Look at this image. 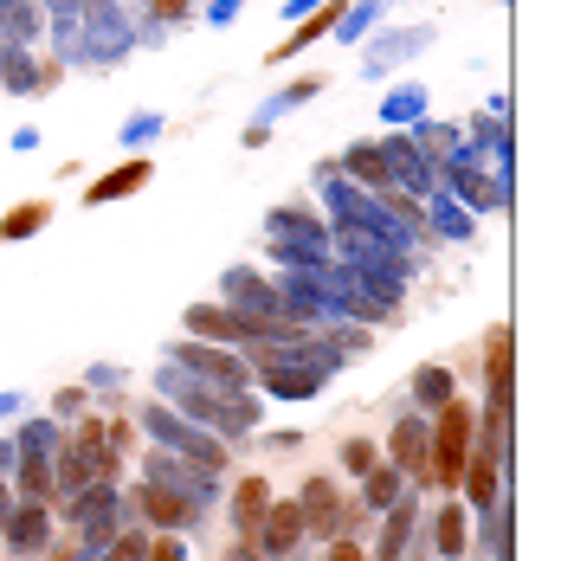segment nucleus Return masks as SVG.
Wrapping results in <instances>:
<instances>
[{
	"instance_id": "obj_12",
	"label": "nucleus",
	"mask_w": 561,
	"mask_h": 561,
	"mask_svg": "<svg viewBox=\"0 0 561 561\" xmlns=\"http://www.w3.org/2000/svg\"><path fill=\"white\" fill-rule=\"evenodd\" d=\"M53 504H33V497H13L7 510V523H0V542H7V556L13 561H33L53 549Z\"/></svg>"
},
{
	"instance_id": "obj_59",
	"label": "nucleus",
	"mask_w": 561,
	"mask_h": 561,
	"mask_svg": "<svg viewBox=\"0 0 561 561\" xmlns=\"http://www.w3.org/2000/svg\"><path fill=\"white\" fill-rule=\"evenodd\" d=\"M317 561H323V556H317Z\"/></svg>"
},
{
	"instance_id": "obj_54",
	"label": "nucleus",
	"mask_w": 561,
	"mask_h": 561,
	"mask_svg": "<svg viewBox=\"0 0 561 561\" xmlns=\"http://www.w3.org/2000/svg\"><path fill=\"white\" fill-rule=\"evenodd\" d=\"M226 561H259V549H252V542H245V536H239V542H232V549H226Z\"/></svg>"
},
{
	"instance_id": "obj_37",
	"label": "nucleus",
	"mask_w": 561,
	"mask_h": 561,
	"mask_svg": "<svg viewBox=\"0 0 561 561\" xmlns=\"http://www.w3.org/2000/svg\"><path fill=\"white\" fill-rule=\"evenodd\" d=\"M7 478L20 484V497H33V504H58L53 458H13V471H7Z\"/></svg>"
},
{
	"instance_id": "obj_32",
	"label": "nucleus",
	"mask_w": 561,
	"mask_h": 561,
	"mask_svg": "<svg viewBox=\"0 0 561 561\" xmlns=\"http://www.w3.org/2000/svg\"><path fill=\"white\" fill-rule=\"evenodd\" d=\"M426 111H433V91L426 84H393V91H381V123L388 129H407V123H420Z\"/></svg>"
},
{
	"instance_id": "obj_44",
	"label": "nucleus",
	"mask_w": 561,
	"mask_h": 561,
	"mask_svg": "<svg viewBox=\"0 0 561 561\" xmlns=\"http://www.w3.org/2000/svg\"><path fill=\"white\" fill-rule=\"evenodd\" d=\"M123 388H129V368H116V362H98L84 375V393H123Z\"/></svg>"
},
{
	"instance_id": "obj_36",
	"label": "nucleus",
	"mask_w": 561,
	"mask_h": 561,
	"mask_svg": "<svg viewBox=\"0 0 561 561\" xmlns=\"http://www.w3.org/2000/svg\"><path fill=\"white\" fill-rule=\"evenodd\" d=\"M310 98H323V78H297V84H284V91H272V98H265V104H259V116H252V123H265V129H272V123H278V116L304 111V104H310Z\"/></svg>"
},
{
	"instance_id": "obj_16",
	"label": "nucleus",
	"mask_w": 561,
	"mask_h": 561,
	"mask_svg": "<svg viewBox=\"0 0 561 561\" xmlns=\"http://www.w3.org/2000/svg\"><path fill=\"white\" fill-rule=\"evenodd\" d=\"M252 549H259V561H290L297 549H304V510H297V497H272V510L259 516V529L245 536Z\"/></svg>"
},
{
	"instance_id": "obj_11",
	"label": "nucleus",
	"mask_w": 561,
	"mask_h": 561,
	"mask_svg": "<svg viewBox=\"0 0 561 561\" xmlns=\"http://www.w3.org/2000/svg\"><path fill=\"white\" fill-rule=\"evenodd\" d=\"M375 149H381V174H388V187L413 194V201H426V194L439 187V162H426V156L407 142V129H381Z\"/></svg>"
},
{
	"instance_id": "obj_24",
	"label": "nucleus",
	"mask_w": 561,
	"mask_h": 561,
	"mask_svg": "<svg viewBox=\"0 0 561 561\" xmlns=\"http://www.w3.org/2000/svg\"><path fill=\"white\" fill-rule=\"evenodd\" d=\"M420 207H426V232H433V245H471V239H478V214H465L446 187H433Z\"/></svg>"
},
{
	"instance_id": "obj_27",
	"label": "nucleus",
	"mask_w": 561,
	"mask_h": 561,
	"mask_svg": "<svg viewBox=\"0 0 561 561\" xmlns=\"http://www.w3.org/2000/svg\"><path fill=\"white\" fill-rule=\"evenodd\" d=\"M272 497H278V491H272V478H239V484L226 491V523H232L239 536H252V529H259V516L272 510Z\"/></svg>"
},
{
	"instance_id": "obj_26",
	"label": "nucleus",
	"mask_w": 561,
	"mask_h": 561,
	"mask_svg": "<svg viewBox=\"0 0 561 561\" xmlns=\"http://www.w3.org/2000/svg\"><path fill=\"white\" fill-rule=\"evenodd\" d=\"M336 20H342V0H323V7H317V13H304V20L290 26V39H278L265 58H272V65H284V58H297V53H310V46H323V39L336 33Z\"/></svg>"
},
{
	"instance_id": "obj_31",
	"label": "nucleus",
	"mask_w": 561,
	"mask_h": 561,
	"mask_svg": "<svg viewBox=\"0 0 561 561\" xmlns=\"http://www.w3.org/2000/svg\"><path fill=\"white\" fill-rule=\"evenodd\" d=\"M407 142H413L426 162H446L451 149L465 142V129H458V123H439V116H420V123H407Z\"/></svg>"
},
{
	"instance_id": "obj_8",
	"label": "nucleus",
	"mask_w": 561,
	"mask_h": 561,
	"mask_svg": "<svg viewBox=\"0 0 561 561\" xmlns=\"http://www.w3.org/2000/svg\"><path fill=\"white\" fill-rule=\"evenodd\" d=\"M220 304L232 317H245V323H290L278 310V284L272 272H259V265H226L220 272ZM304 330V323H297Z\"/></svg>"
},
{
	"instance_id": "obj_20",
	"label": "nucleus",
	"mask_w": 561,
	"mask_h": 561,
	"mask_svg": "<svg viewBox=\"0 0 561 561\" xmlns=\"http://www.w3.org/2000/svg\"><path fill=\"white\" fill-rule=\"evenodd\" d=\"M310 181H317V201H323V220H330V226L362 220V207H368V187H355V181L336 169V156H330V162H317V169H310Z\"/></svg>"
},
{
	"instance_id": "obj_49",
	"label": "nucleus",
	"mask_w": 561,
	"mask_h": 561,
	"mask_svg": "<svg viewBox=\"0 0 561 561\" xmlns=\"http://www.w3.org/2000/svg\"><path fill=\"white\" fill-rule=\"evenodd\" d=\"M104 439H111V451H116V458H123V451L136 446V426H129V420L116 413V420H104Z\"/></svg>"
},
{
	"instance_id": "obj_29",
	"label": "nucleus",
	"mask_w": 561,
	"mask_h": 561,
	"mask_svg": "<svg viewBox=\"0 0 561 561\" xmlns=\"http://www.w3.org/2000/svg\"><path fill=\"white\" fill-rule=\"evenodd\" d=\"M407 393H413V413H439L451 393H458V375H451L446 362H420L413 381H407Z\"/></svg>"
},
{
	"instance_id": "obj_55",
	"label": "nucleus",
	"mask_w": 561,
	"mask_h": 561,
	"mask_svg": "<svg viewBox=\"0 0 561 561\" xmlns=\"http://www.w3.org/2000/svg\"><path fill=\"white\" fill-rule=\"evenodd\" d=\"M13 458H20V451H13V439H0V478L13 471Z\"/></svg>"
},
{
	"instance_id": "obj_53",
	"label": "nucleus",
	"mask_w": 561,
	"mask_h": 561,
	"mask_svg": "<svg viewBox=\"0 0 561 561\" xmlns=\"http://www.w3.org/2000/svg\"><path fill=\"white\" fill-rule=\"evenodd\" d=\"M317 7H323V0H278L284 20H304V13H317Z\"/></svg>"
},
{
	"instance_id": "obj_2",
	"label": "nucleus",
	"mask_w": 561,
	"mask_h": 561,
	"mask_svg": "<svg viewBox=\"0 0 561 561\" xmlns=\"http://www.w3.org/2000/svg\"><path fill=\"white\" fill-rule=\"evenodd\" d=\"M439 187H446L451 201L465 207V214H510V169H497L484 149H471V142H458L446 162H439Z\"/></svg>"
},
{
	"instance_id": "obj_25",
	"label": "nucleus",
	"mask_w": 561,
	"mask_h": 561,
	"mask_svg": "<svg viewBox=\"0 0 561 561\" xmlns=\"http://www.w3.org/2000/svg\"><path fill=\"white\" fill-rule=\"evenodd\" d=\"M426 549L439 561H465L471 549V510L465 504H439L433 510V523H426Z\"/></svg>"
},
{
	"instance_id": "obj_51",
	"label": "nucleus",
	"mask_w": 561,
	"mask_h": 561,
	"mask_svg": "<svg viewBox=\"0 0 561 561\" xmlns=\"http://www.w3.org/2000/svg\"><path fill=\"white\" fill-rule=\"evenodd\" d=\"M26 413V393L20 388H0V420H20Z\"/></svg>"
},
{
	"instance_id": "obj_35",
	"label": "nucleus",
	"mask_w": 561,
	"mask_h": 561,
	"mask_svg": "<svg viewBox=\"0 0 561 561\" xmlns=\"http://www.w3.org/2000/svg\"><path fill=\"white\" fill-rule=\"evenodd\" d=\"M0 39L39 46V39H46V13H39L33 0H0Z\"/></svg>"
},
{
	"instance_id": "obj_46",
	"label": "nucleus",
	"mask_w": 561,
	"mask_h": 561,
	"mask_svg": "<svg viewBox=\"0 0 561 561\" xmlns=\"http://www.w3.org/2000/svg\"><path fill=\"white\" fill-rule=\"evenodd\" d=\"M149 13L169 20V26H187V20H194V0H149Z\"/></svg>"
},
{
	"instance_id": "obj_50",
	"label": "nucleus",
	"mask_w": 561,
	"mask_h": 561,
	"mask_svg": "<svg viewBox=\"0 0 561 561\" xmlns=\"http://www.w3.org/2000/svg\"><path fill=\"white\" fill-rule=\"evenodd\" d=\"M323 561H368V556H362L348 536H336V542H323Z\"/></svg>"
},
{
	"instance_id": "obj_17",
	"label": "nucleus",
	"mask_w": 561,
	"mask_h": 561,
	"mask_svg": "<svg viewBox=\"0 0 561 561\" xmlns=\"http://www.w3.org/2000/svg\"><path fill=\"white\" fill-rule=\"evenodd\" d=\"M458 491H465L458 504L471 510V516H484V510H497V504H504L510 471H504V465H497V458H491L484 446H478V439H471V458H465V471H458Z\"/></svg>"
},
{
	"instance_id": "obj_22",
	"label": "nucleus",
	"mask_w": 561,
	"mask_h": 561,
	"mask_svg": "<svg viewBox=\"0 0 561 561\" xmlns=\"http://www.w3.org/2000/svg\"><path fill=\"white\" fill-rule=\"evenodd\" d=\"M149 181H156V162H149V156H123L111 174H98V181L84 187V207H116V201L142 194Z\"/></svg>"
},
{
	"instance_id": "obj_39",
	"label": "nucleus",
	"mask_w": 561,
	"mask_h": 561,
	"mask_svg": "<svg viewBox=\"0 0 561 561\" xmlns=\"http://www.w3.org/2000/svg\"><path fill=\"white\" fill-rule=\"evenodd\" d=\"M381 13H388L381 0H355V7H342V20H336V33H330V39H342V46H362V39L381 26Z\"/></svg>"
},
{
	"instance_id": "obj_28",
	"label": "nucleus",
	"mask_w": 561,
	"mask_h": 561,
	"mask_svg": "<svg viewBox=\"0 0 561 561\" xmlns=\"http://www.w3.org/2000/svg\"><path fill=\"white\" fill-rule=\"evenodd\" d=\"M478 549H484L491 561H516V504H510V491H504L497 510L478 516Z\"/></svg>"
},
{
	"instance_id": "obj_47",
	"label": "nucleus",
	"mask_w": 561,
	"mask_h": 561,
	"mask_svg": "<svg viewBox=\"0 0 561 561\" xmlns=\"http://www.w3.org/2000/svg\"><path fill=\"white\" fill-rule=\"evenodd\" d=\"M149 561H187V542H181V536H149Z\"/></svg>"
},
{
	"instance_id": "obj_56",
	"label": "nucleus",
	"mask_w": 561,
	"mask_h": 561,
	"mask_svg": "<svg viewBox=\"0 0 561 561\" xmlns=\"http://www.w3.org/2000/svg\"><path fill=\"white\" fill-rule=\"evenodd\" d=\"M33 7H39V13H71L78 0H33Z\"/></svg>"
},
{
	"instance_id": "obj_15",
	"label": "nucleus",
	"mask_w": 561,
	"mask_h": 561,
	"mask_svg": "<svg viewBox=\"0 0 561 561\" xmlns=\"http://www.w3.org/2000/svg\"><path fill=\"white\" fill-rule=\"evenodd\" d=\"M426 46H433V26H375V33L362 39V78H381L393 65L420 58Z\"/></svg>"
},
{
	"instance_id": "obj_43",
	"label": "nucleus",
	"mask_w": 561,
	"mask_h": 561,
	"mask_svg": "<svg viewBox=\"0 0 561 561\" xmlns=\"http://www.w3.org/2000/svg\"><path fill=\"white\" fill-rule=\"evenodd\" d=\"M84 407H91L84 381H71V388H58V393H53V420H58V426H71V420H78Z\"/></svg>"
},
{
	"instance_id": "obj_34",
	"label": "nucleus",
	"mask_w": 561,
	"mask_h": 561,
	"mask_svg": "<svg viewBox=\"0 0 561 561\" xmlns=\"http://www.w3.org/2000/svg\"><path fill=\"white\" fill-rule=\"evenodd\" d=\"M46 226H53V207H46V201H20V207L0 214V245H26V239H39Z\"/></svg>"
},
{
	"instance_id": "obj_38",
	"label": "nucleus",
	"mask_w": 561,
	"mask_h": 561,
	"mask_svg": "<svg viewBox=\"0 0 561 561\" xmlns=\"http://www.w3.org/2000/svg\"><path fill=\"white\" fill-rule=\"evenodd\" d=\"M400 491H407V478H400L388 458H381V465H375V471L362 478V516H381V510H388L393 497H400Z\"/></svg>"
},
{
	"instance_id": "obj_5",
	"label": "nucleus",
	"mask_w": 561,
	"mask_h": 561,
	"mask_svg": "<svg viewBox=\"0 0 561 561\" xmlns=\"http://www.w3.org/2000/svg\"><path fill=\"white\" fill-rule=\"evenodd\" d=\"M471 433H478V407L451 393L446 407L433 413V451H426V484H446L458 491V471L471 458Z\"/></svg>"
},
{
	"instance_id": "obj_4",
	"label": "nucleus",
	"mask_w": 561,
	"mask_h": 561,
	"mask_svg": "<svg viewBox=\"0 0 561 561\" xmlns=\"http://www.w3.org/2000/svg\"><path fill=\"white\" fill-rule=\"evenodd\" d=\"M142 433L156 439L162 451H174V458H194L201 471H214V478H226V439H214L207 426H194V420H181L174 407H162V400H149L142 407Z\"/></svg>"
},
{
	"instance_id": "obj_1",
	"label": "nucleus",
	"mask_w": 561,
	"mask_h": 561,
	"mask_svg": "<svg viewBox=\"0 0 561 561\" xmlns=\"http://www.w3.org/2000/svg\"><path fill=\"white\" fill-rule=\"evenodd\" d=\"M156 400L174 407L181 420L207 426V433L226 439V446H239V439H252V433L265 426V400H259L252 388H214V381H194V375L174 368V362L156 368Z\"/></svg>"
},
{
	"instance_id": "obj_52",
	"label": "nucleus",
	"mask_w": 561,
	"mask_h": 561,
	"mask_svg": "<svg viewBox=\"0 0 561 561\" xmlns=\"http://www.w3.org/2000/svg\"><path fill=\"white\" fill-rule=\"evenodd\" d=\"M26 149H39V129H33V123L13 129V156H26Z\"/></svg>"
},
{
	"instance_id": "obj_3",
	"label": "nucleus",
	"mask_w": 561,
	"mask_h": 561,
	"mask_svg": "<svg viewBox=\"0 0 561 561\" xmlns=\"http://www.w3.org/2000/svg\"><path fill=\"white\" fill-rule=\"evenodd\" d=\"M78 46L84 71H116L136 53V13L123 0H78Z\"/></svg>"
},
{
	"instance_id": "obj_48",
	"label": "nucleus",
	"mask_w": 561,
	"mask_h": 561,
	"mask_svg": "<svg viewBox=\"0 0 561 561\" xmlns=\"http://www.w3.org/2000/svg\"><path fill=\"white\" fill-rule=\"evenodd\" d=\"M169 33H174V26H169V20H156V13H142V20H136V46H162Z\"/></svg>"
},
{
	"instance_id": "obj_30",
	"label": "nucleus",
	"mask_w": 561,
	"mask_h": 561,
	"mask_svg": "<svg viewBox=\"0 0 561 561\" xmlns=\"http://www.w3.org/2000/svg\"><path fill=\"white\" fill-rule=\"evenodd\" d=\"M58 446H65V426H58L53 413H26L20 433H13V451L20 458H58Z\"/></svg>"
},
{
	"instance_id": "obj_42",
	"label": "nucleus",
	"mask_w": 561,
	"mask_h": 561,
	"mask_svg": "<svg viewBox=\"0 0 561 561\" xmlns=\"http://www.w3.org/2000/svg\"><path fill=\"white\" fill-rule=\"evenodd\" d=\"M330 336H336V348L348 355V362L375 348V330H368V323H330Z\"/></svg>"
},
{
	"instance_id": "obj_18",
	"label": "nucleus",
	"mask_w": 561,
	"mask_h": 561,
	"mask_svg": "<svg viewBox=\"0 0 561 561\" xmlns=\"http://www.w3.org/2000/svg\"><path fill=\"white\" fill-rule=\"evenodd\" d=\"M265 239L272 245H304V252H330V220L317 207H272L265 214ZM336 259V252H330Z\"/></svg>"
},
{
	"instance_id": "obj_14",
	"label": "nucleus",
	"mask_w": 561,
	"mask_h": 561,
	"mask_svg": "<svg viewBox=\"0 0 561 561\" xmlns=\"http://www.w3.org/2000/svg\"><path fill=\"white\" fill-rule=\"evenodd\" d=\"M297 510H304V536H317V542H336V536H348V497H342L323 471H317V478H304Z\"/></svg>"
},
{
	"instance_id": "obj_13",
	"label": "nucleus",
	"mask_w": 561,
	"mask_h": 561,
	"mask_svg": "<svg viewBox=\"0 0 561 561\" xmlns=\"http://www.w3.org/2000/svg\"><path fill=\"white\" fill-rule=\"evenodd\" d=\"M426 451H433V413H400L388 426V465L426 491Z\"/></svg>"
},
{
	"instance_id": "obj_10",
	"label": "nucleus",
	"mask_w": 561,
	"mask_h": 561,
	"mask_svg": "<svg viewBox=\"0 0 561 561\" xmlns=\"http://www.w3.org/2000/svg\"><path fill=\"white\" fill-rule=\"evenodd\" d=\"M123 504H129V523H142V529H156V536H187V529H201L207 516L201 510H187L174 491H162V484H149V478H136L129 491H123Z\"/></svg>"
},
{
	"instance_id": "obj_21",
	"label": "nucleus",
	"mask_w": 561,
	"mask_h": 561,
	"mask_svg": "<svg viewBox=\"0 0 561 561\" xmlns=\"http://www.w3.org/2000/svg\"><path fill=\"white\" fill-rule=\"evenodd\" d=\"M413 536H420V484H407V491L381 510V536H375V556L368 561H400Z\"/></svg>"
},
{
	"instance_id": "obj_23",
	"label": "nucleus",
	"mask_w": 561,
	"mask_h": 561,
	"mask_svg": "<svg viewBox=\"0 0 561 561\" xmlns=\"http://www.w3.org/2000/svg\"><path fill=\"white\" fill-rule=\"evenodd\" d=\"M46 84H53V71L39 65L33 46L0 39V91H7V98H33V91H46Z\"/></svg>"
},
{
	"instance_id": "obj_33",
	"label": "nucleus",
	"mask_w": 561,
	"mask_h": 561,
	"mask_svg": "<svg viewBox=\"0 0 561 561\" xmlns=\"http://www.w3.org/2000/svg\"><path fill=\"white\" fill-rule=\"evenodd\" d=\"M336 169L348 174L355 187H368V194H375V187H388V174H381V149H375V136H362V142H348V149L336 156Z\"/></svg>"
},
{
	"instance_id": "obj_58",
	"label": "nucleus",
	"mask_w": 561,
	"mask_h": 561,
	"mask_svg": "<svg viewBox=\"0 0 561 561\" xmlns=\"http://www.w3.org/2000/svg\"><path fill=\"white\" fill-rule=\"evenodd\" d=\"M381 7H407V0H381Z\"/></svg>"
},
{
	"instance_id": "obj_19",
	"label": "nucleus",
	"mask_w": 561,
	"mask_h": 561,
	"mask_svg": "<svg viewBox=\"0 0 561 561\" xmlns=\"http://www.w3.org/2000/svg\"><path fill=\"white\" fill-rule=\"evenodd\" d=\"M465 142L471 149H484L497 169H516V136H510V98H491L484 111H471L465 123Z\"/></svg>"
},
{
	"instance_id": "obj_6",
	"label": "nucleus",
	"mask_w": 561,
	"mask_h": 561,
	"mask_svg": "<svg viewBox=\"0 0 561 561\" xmlns=\"http://www.w3.org/2000/svg\"><path fill=\"white\" fill-rule=\"evenodd\" d=\"M58 504H65V523L78 529L84 549H104L116 529H123V484L116 478H98V484H84V491H71Z\"/></svg>"
},
{
	"instance_id": "obj_41",
	"label": "nucleus",
	"mask_w": 561,
	"mask_h": 561,
	"mask_svg": "<svg viewBox=\"0 0 561 561\" xmlns=\"http://www.w3.org/2000/svg\"><path fill=\"white\" fill-rule=\"evenodd\" d=\"M162 129H169V123H162V111H142V116H129V123H123V136H116V142H123V149L136 156V149H149V142H156Z\"/></svg>"
},
{
	"instance_id": "obj_40",
	"label": "nucleus",
	"mask_w": 561,
	"mask_h": 561,
	"mask_svg": "<svg viewBox=\"0 0 561 561\" xmlns=\"http://www.w3.org/2000/svg\"><path fill=\"white\" fill-rule=\"evenodd\" d=\"M336 458H342V471H348V478H368V471L381 465V446H375V439H342Z\"/></svg>"
},
{
	"instance_id": "obj_7",
	"label": "nucleus",
	"mask_w": 561,
	"mask_h": 561,
	"mask_svg": "<svg viewBox=\"0 0 561 561\" xmlns=\"http://www.w3.org/2000/svg\"><path fill=\"white\" fill-rule=\"evenodd\" d=\"M142 478H149V484H162V491H174L181 504L201 510V516H214V504H220V478H214V471H201L194 458H174V451H162V446L142 458Z\"/></svg>"
},
{
	"instance_id": "obj_9",
	"label": "nucleus",
	"mask_w": 561,
	"mask_h": 561,
	"mask_svg": "<svg viewBox=\"0 0 561 561\" xmlns=\"http://www.w3.org/2000/svg\"><path fill=\"white\" fill-rule=\"evenodd\" d=\"M162 362L187 368L194 381H214V388H252V362H245V348H220V342L181 336L169 355H162Z\"/></svg>"
},
{
	"instance_id": "obj_57",
	"label": "nucleus",
	"mask_w": 561,
	"mask_h": 561,
	"mask_svg": "<svg viewBox=\"0 0 561 561\" xmlns=\"http://www.w3.org/2000/svg\"><path fill=\"white\" fill-rule=\"evenodd\" d=\"M7 510H13V484L0 478V523H7Z\"/></svg>"
},
{
	"instance_id": "obj_45",
	"label": "nucleus",
	"mask_w": 561,
	"mask_h": 561,
	"mask_svg": "<svg viewBox=\"0 0 561 561\" xmlns=\"http://www.w3.org/2000/svg\"><path fill=\"white\" fill-rule=\"evenodd\" d=\"M239 13H245V0H207V7H201V20H207V26H232Z\"/></svg>"
}]
</instances>
